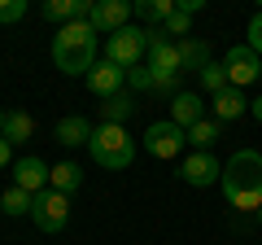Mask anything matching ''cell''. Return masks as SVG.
<instances>
[{
    "mask_svg": "<svg viewBox=\"0 0 262 245\" xmlns=\"http://www.w3.org/2000/svg\"><path fill=\"white\" fill-rule=\"evenodd\" d=\"M219 189H223L232 210H262V153L258 149H236L223 162Z\"/></svg>",
    "mask_w": 262,
    "mask_h": 245,
    "instance_id": "6da1fadb",
    "label": "cell"
},
{
    "mask_svg": "<svg viewBox=\"0 0 262 245\" xmlns=\"http://www.w3.org/2000/svg\"><path fill=\"white\" fill-rule=\"evenodd\" d=\"M96 44H101V35L92 31V22H70L53 35V66L61 75L88 79V70L96 66Z\"/></svg>",
    "mask_w": 262,
    "mask_h": 245,
    "instance_id": "7a4b0ae2",
    "label": "cell"
},
{
    "mask_svg": "<svg viewBox=\"0 0 262 245\" xmlns=\"http://www.w3.org/2000/svg\"><path fill=\"white\" fill-rule=\"evenodd\" d=\"M88 153H92V162H96V167H105V171H127L131 162H136V136H131L127 127L101 122V127L92 132Z\"/></svg>",
    "mask_w": 262,
    "mask_h": 245,
    "instance_id": "3957f363",
    "label": "cell"
},
{
    "mask_svg": "<svg viewBox=\"0 0 262 245\" xmlns=\"http://www.w3.org/2000/svg\"><path fill=\"white\" fill-rule=\"evenodd\" d=\"M144 53H149V31L144 27H122V31H114V35L105 39V62H114V66H122V70L140 66Z\"/></svg>",
    "mask_w": 262,
    "mask_h": 245,
    "instance_id": "277c9868",
    "label": "cell"
},
{
    "mask_svg": "<svg viewBox=\"0 0 262 245\" xmlns=\"http://www.w3.org/2000/svg\"><path fill=\"white\" fill-rule=\"evenodd\" d=\"M31 223H35L39 232H61V228L70 223V197H61L57 189L35 193V201H31Z\"/></svg>",
    "mask_w": 262,
    "mask_h": 245,
    "instance_id": "5b68a950",
    "label": "cell"
},
{
    "mask_svg": "<svg viewBox=\"0 0 262 245\" xmlns=\"http://www.w3.org/2000/svg\"><path fill=\"white\" fill-rule=\"evenodd\" d=\"M223 70H227V84L245 92L249 84H258V79H262V57L253 53L249 44H232L223 53Z\"/></svg>",
    "mask_w": 262,
    "mask_h": 245,
    "instance_id": "8992f818",
    "label": "cell"
},
{
    "mask_svg": "<svg viewBox=\"0 0 262 245\" xmlns=\"http://www.w3.org/2000/svg\"><path fill=\"white\" fill-rule=\"evenodd\" d=\"M184 145H188V132H184V127H175L170 118L149 122V132H144V149H149V158L170 162V158H179V153H184Z\"/></svg>",
    "mask_w": 262,
    "mask_h": 245,
    "instance_id": "52a82bcc",
    "label": "cell"
},
{
    "mask_svg": "<svg viewBox=\"0 0 262 245\" xmlns=\"http://www.w3.org/2000/svg\"><path fill=\"white\" fill-rule=\"evenodd\" d=\"M83 84H88V92H92V96L110 101V96L127 92V70H122V66H114V62H105V57H101V62H96L92 70H88V79H83Z\"/></svg>",
    "mask_w": 262,
    "mask_h": 245,
    "instance_id": "ba28073f",
    "label": "cell"
},
{
    "mask_svg": "<svg viewBox=\"0 0 262 245\" xmlns=\"http://www.w3.org/2000/svg\"><path fill=\"white\" fill-rule=\"evenodd\" d=\"M179 179H184L188 189H210L223 179V167H219L214 153H188L184 167H179Z\"/></svg>",
    "mask_w": 262,
    "mask_h": 245,
    "instance_id": "9c48e42d",
    "label": "cell"
},
{
    "mask_svg": "<svg viewBox=\"0 0 262 245\" xmlns=\"http://www.w3.org/2000/svg\"><path fill=\"white\" fill-rule=\"evenodd\" d=\"M88 22H92L96 35L110 39L114 31L131 27V5H127V0H96V5H92V18H88Z\"/></svg>",
    "mask_w": 262,
    "mask_h": 245,
    "instance_id": "30bf717a",
    "label": "cell"
},
{
    "mask_svg": "<svg viewBox=\"0 0 262 245\" xmlns=\"http://www.w3.org/2000/svg\"><path fill=\"white\" fill-rule=\"evenodd\" d=\"M9 171H13V184H18V189H27L31 197H35V193L48 189V171H53V167H48L44 158H31V153H27V158H18Z\"/></svg>",
    "mask_w": 262,
    "mask_h": 245,
    "instance_id": "8fae6325",
    "label": "cell"
},
{
    "mask_svg": "<svg viewBox=\"0 0 262 245\" xmlns=\"http://www.w3.org/2000/svg\"><path fill=\"white\" fill-rule=\"evenodd\" d=\"M210 114H214V122L223 127V122H236L249 114V96L241 92V88H223V92L210 96Z\"/></svg>",
    "mask_w": 262,
    "mask_h": 245,
    "instance_id": "7c38bea8",
    "label": "cell"
},
{
    "mask_svg": "<svg viewBox=\"0 0 262 245\" xmlns=\"http://www.w3.org/2000/svg\"><path fill=\"white\" fill-rule=\"evenodd\" d=\"M206 118V101H201V92H175L170 96V122H175V127H196V122Z\"/></svg>",
    "mask_w": 262,
    "mask_h": 245,
    "instance_id": "4fadbf2b",
    "label": "cell"
},
{
    "mask_svg": "<svg viewBox=\"0 0 262 245\" xmlns=\"http://www.w3.org/2000/svg\"><path fill=\"white\" fill-rule=\"evenodd\" d=\"M92 122L83 118V114H66V118H57V127H53V136H57V145L61 149H79V145H92Z\"/></svg>",
    "mask_w": 262,
    "mask_h": 245,
    "instance_id": "5bb4252c",
    "label": "cell"
},
{
    "mask_svg": "<svg viewBox=\"0 0 262 245\" xmlns=\"http://www.w3.org/2000/svg\"><path fill=\"white\" fill-rule=\"evenodd\" d=\"M92 5H96V0H48L44 18L48 22H61V27H70V22H88V18H92Z\"/></svg>",
    "mask_w": 262,
    "mask_h": 245,
    "instance_id": "9a60e30c",
    "label": "cell"
},
{
    "mask_svg": "<svg viewBox=\"0 0 262 245\" xmlns=\"http://www.w3.org/2000/svg\"><path fill=\"white\" fill-rule=\"evenodd\" d=\"M31 136H35V118H31L27 110H9L5 114V140L18 149V145H27Z\"/></svg>",
    "mask_w": 262,
    "mask_h": 245,
    "instance_id": "2e32d148",
    "label": "cell"
},
{
    "mask_svg": "<svg viewBox=\"0 0 262 245\" xmlns=\"http://www.w3.org/2000/svg\"><path fill=\"white\" fill-rule=\"evenodd\" d=\"M79 184H83V171H79L75 162H57V167L48 171V189H57L61 197H70V193H79Z\"/></svg>",
    "mask_w": 262,
    "mask_h": 245,
    "instance_id": "e0dca14e",
    "label": "cell"
},
{
    "mask_svg": "<svg viewBox=\"0 0 262 245\" xmlns=\"http://www.w3.org/2000/svg\"><path fill=\"white\" fill-rule=\"evenodd\" d=\"M179 62H184V70L201 75L210 66V44L206 39H179Z\"/></svg>",
    "mask_w": 262,
    "mask_h": 245,
    "instance_id": "ac0fdd59",
    "label": "cell"
},
{
    "mask_svg": "<svg viewBox=\"0 0 262 245\" xmlns=\"http://www.w3.org/2000/svg\"><path fill=\"white\" fill-rule=\"evenodd\" d=\"M131 114H136V96H131V92H118V96H110V101H101V122L122 127Z\"/></svg>",
    "mask_w": 262,
    "mask_h": 245,
    "instance_id": "d6986e66",
    "label": "cell"
},
{
    "mask_svg": "<svg viewBox=\"0 0 262 245\" xmlns=\"http://www.w3.org/2000/svg\"><path fill=\"white\" fill-rule=\"evenodd\" d=\"M131 13H136V18H144L149 27H166V18L175 13V0H136V5H131Z\"/></svg>",
    "mask_w": 262,
    "mask_h": 245,
    "instance_id": "ffe728a7",
    "label": "cell"
},
{
    "mask_svg": "<svg viewBox=\"0 0 262 245\" xmlns=\"http://www.w3.org/2000/svg\"><path fill=\"white\" fill-rule=\"evenodd\" d=\"M219 140V122L214 118H201L196 127H188V145H192V153H210Z\"/></svg>",
    "mask_w": 262,
    "mask_h": 245,
    "instance_id": "44dd1931",
    "label": "cell"
},
{
    "mask_svg": "<svg viewBox=\"0 0 262 245\" xmlns=\"http://www.w3.org/2000/svg\"><path fill=\"white\" fill-rule=\"evenodd\" d=\"M31 193L27 189H18V184H9V189H5V197H0V210H5V215L9 219H18V215H31Z\"/></svg>",
    "mask_w": 262,
    "mask_h": 245,
    "instance_id": "7402d4cb",
    "label": "cell"
},
{
    "mask_svg": "<svg viewBox=\"0 0 262 245\" xmlns=\"http://www.w3.org/2000/svg\"><path fill=\"white\" fill-rule=\"evenodd\" d=\"M127 88H131V92H158V75H153V70L140 62V66L127 70Z\"/></svg>",
    "mask_w": 262,
    "mask_h": 245,
    "instance_id": "603a6c76",
    "label": "cell"
},
{
    "mask_svg": "<svg viewBox=\"0 0 262 245\" xmlns=\"http://www.w3.org/2000/svg\"><path fill=\"white\" fill-rule=\"evenodd\" d=\"M196 79H201V88H206L210 96H214V92H223V88H232V84H227V70L219 66V62H210V66L201 70V75H196Z\"/></svg>",
    "mask_w": 262,
    "mask_h": 245,
    "instance_id": "cb8c5ba5",
    "label": "cell"
},
{
    "mask_svg": "<svg viewBox=\"0 0 262 245\" xmlns=\"http://www.w3.org/2000/svg\"><path fill=\"white\" fill-rule=\"evenodd\" d=\"M27 0H0V22H22L27 18Z\"/></svg>",
    "mask_w": 262,
    "mask_h": 245,
    "instance_id": "d4e9b609",
    "label": "cell"
},
{
    "mask_svg": "<svg viewBox=\"0 0 262 245\" xmlns=\"http://www.w3.org/2000/svg\"><path fill=\"white\" fill-rule=\"evenodd\" d=\"M245 44H249L253 53L262 57V9H258V13L249 18V31H245Z\"/></svg>",
    "mask_w": 262,
    "mask_h": 245,
    "instance_id": "484cf974",
    "label": "cell"
},
{
    "mask_svg": "<svg viewBox=\"0 0 262 245\" xmlns=\"http://www.w3.org/2000/svg\"><path fill=\"white\" fill-rule=\"evenodd\" d=\"M175 9H179V13H188V18H196V13L206 9V0H175Z\"/></svg>",
    "mask_w": 262,
    "mask_h": 245,
    "instance_id": "4316f807",
    "label": "cell"
},
{
    "mask_svg": "<svg viewBox=\"0 0 262 245\" xmlns=\"http://www.w3.org/2000/svg\"><path fill=\"white\" fill-rule=\"evenodd\" d=\"M13 162H18V158H13V145L5 140V136H0V171H5V167H13Z\"/></svg>",
    "mask_w": 262,
    "mask_h": 245,
    "instance_id": "83f0119b",
    "label": "cell"
},
{
    "mask_svg": "<svg viewBox=\"0 0 262 245\" xmlns=\"http://www.w3.org/2000/svg\"><path fill=\"white\" fill-rule=\"evenodd\" d=\"M249 114H253V118L262 122V96H253V101H249Z\"/></svg>",
    "mask_w": 262,
    "mask_h": 245,
    "instance_id": "f1b7e54d",
    "label": "cell"
},
{
    "mask_svg": "<svg viewBox=\"0 0 262 245\" xmlns=\"http://www.w3.org/2000/svg\"><path fill=\"white\" fill-rule=\"evenodd\" d=\"M0 136H5V110H0Z\"/></svg>",
    "mask_w": 262,
    "mask_h": 245,
    "instance_id": "f546056e",
    "label": "cell"
},
{
    "mask_svg": "<svg viewBox=\"0 0 262 245\" xmlns=\"http://www.w3.org/2000/svg\"><path fill=\"white\" fill-rule=\"evenodd\" d=\"M258 223H262V210H258Z\"/></svg>",
    "mask_w": 262,
    "mask_h": 245,
    "instance_id": "4dcf8cb0",
    "label": "cell"
},
{
    "mask_svg": "<svg viewBox=\"0 0 262 245\" xmlns=\"http://www.w3.org/2000/svg\"><path fill=\"white\" fill-rule=\"evenodd\" d=\"M258 84H262V79H258Z\"/></svg>",
    "mask_w": 262,
    "mask_h": 245,
    "instance_id": "1f68e13d",
    "label": "cell"
}]
</instances>
